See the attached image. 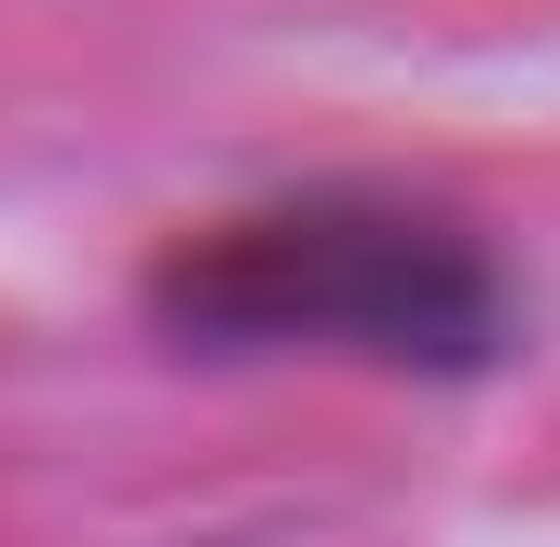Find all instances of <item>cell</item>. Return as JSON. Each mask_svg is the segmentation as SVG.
Segmentation results:
<instances>
[{"mask_svg": "<svg viewBox=\"0 0 560 547\" xmlns=\"http://www.w3.org/2000/svg\"><path fill=\"white\" fill-rule=\"evenodd\" d=\"M151 315L206 356H355L410 383H479L520 342L506 260L410 191H273L151 260Z\"/></svg>", "mask_w": 560, "mask_h": 547, "instance_id": "1", "label": "cell"}]
</instances>
